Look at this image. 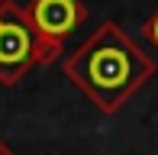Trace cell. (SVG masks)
<instances>
[{"mask_svg":"<svg viewBox=\"0 0 158 155\" xmlns=\"http://www.w3.org/2000/svg\"><path fill=\"white\" fill-rule=\"evenodd\" d=\"M32 65H52L48 48L32 29L26 10L10 3L0 13V84H19Z\"/></svg>","mask_w":158,"mask_h":155,"instance_id":"cell-2","label":"cell"},{"mask_svg":"<svg viewBox=\"0 0 158 155\" xmlns=\"http://www.w3.org/2000/svg\"><path fill=\"white\" fill-rule=\"evenodd\" d=\"M0 155H13V152H10V145H6L3 139H0Z\"/></svg>","mask_w":158,"mask_h":155,"instance_id":"cell-5","label":"cell"},{"mask_svg":"<svg viewBox=\"0 0 158 155\" xmlns=\"http://www.w3.org/2000/svg\"><path fill=\"white\" fill-rule=\"evenodd\" d=\"M61 71L100 113L113 116L155 78L158 65L119 23L106 19L61 61Z\"/></svg>","mask_w":158,"mask_h":155,"instance_id":"cell-1","label":"cell"},{"mask_svg":"<svg viewBox=\"0 0 158 155\" xmlns=\"http://www.w3.org/2000/svg\"><path fill=\"white\" fill-rule=\"evenodd\" d=\"M142 36H145V39L158 48V13H155V16H148L145 23H142Z\"/></svg>","mask_w":158,"mask_h":155,"instance_id":"cell-4","label":"cell"},{"mask_svg":"<svg viewBox=\"0 0 158 155\" xmlns=\"http://www.w3.org/2000/svg\"><path fill=\"white\" fill-rule=\"evenodd\" d=\"M6 6H10V0H0V13H3V10H6Z\"/></svg>","mask_w":158,"mask_h":155,"instance_id":"cell-6","label":"cell"},{"mask_svg":"<svg viewBox=\"0 0 158 155\" xmlns=\"http://www.w3.org/2000/svg\"><path fill=\"white\" fill-rule=\"evenodd\" d=\"M23 10L29 16L32 29L39 32V39L45 42L52 61H58V55L64 52V36L74 32L87 19V6L81 0H32Z\"/></svg>","mask_w":158,"mask_h":155,"instance_id":"cell-3","label":"cell"}]
</instances>
